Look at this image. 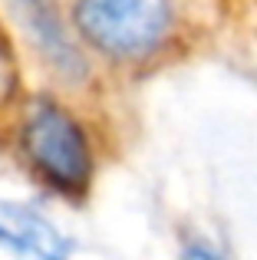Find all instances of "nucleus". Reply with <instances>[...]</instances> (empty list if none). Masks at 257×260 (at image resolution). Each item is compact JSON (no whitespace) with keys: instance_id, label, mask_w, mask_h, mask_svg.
Masks as SVG:
<instances>
[{"instance_id":"2","label":"nucleus","mask_w":257,"mask_h":260,"mask_svg":"<svg viewBox=\"0 0 257 260\" xmlns=\"http://www.w3.org/2000/svg\"><path fill=\"white\" fill-rule=\"evenodd\" d=\"M26 158L50 184L63 191H83L89 181V145L79 125L53 102H37L23 125Z\"/></svg>"},{"instance_id":"3","label":"nucleus","mask_w":257,"mask_h":260,"mask_svg":"<svg viewBox=\"0 0 257 260\" xmlns=\"http://www.w3.org/2000/svg\"><path fill=\"white\" fill-rule=\"evenodd\" d=\"M0 241L33 257H63L70 254V241L46 217L33 214L20 204H0Z\"/></svg>"},{"instance_id":"4","label":"nucleus","mask_w":257,"mask_h":260,"mask_svg":"<svg viewBox=\"0 0 257 260\" xmlns=\"http://www.w3.org/2000/svg\"><path fill=\"white\" fill-rule=\"evenodd\" d=\"M17 4V13L23 20L26 33L37 40V46L43 50V56L50 59L56 70L70 73V76H79L83 73V59H79L76 46L66 40L63 26H59L56 13H53L50 0H13Z\"/></svg>"},{"instance_id":"5","label":"nucleus","mask_w":257,"mask_h":260,"mask_svg":"<svg viewBox=\"0 0 257 260\" xmlns=\"http://www.w3.org/2000/svg\"><path fill=\"white\" fill-rule=\"evenodd\" d=\"M13 83H17V73H13L10 46H7L4 33H0V102H7L13 95Z\"/></svg>"},{"instance_id":"1","label":"nucleus","mask_w":257,"mask_h":260,"mask_svg":"<svg viewBox=\"0 0 257 260\" xmlns=\"http://www.w3.org/2000/svg\"><path fill=\"white\" fill-rule=\"evenodd\" d=\"M76 23L96 50L116 59H142L172 30L168 0H79Z\"/></svg>"}]
</instances>
